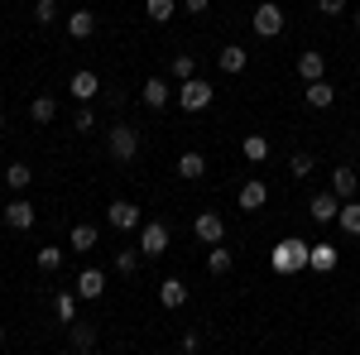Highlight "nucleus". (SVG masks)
<instances>
[{
	"mask_svg": "<svg viewBox=\"0 0 360 355\" xmlns=\"http://www.w3.org/2000/svg\"><path fill=\"white\" fill-rule=\"evenodd\" d=\"M307 250H312V245H303L298 235H283V240L274 245V254H269L274 273H298V269H307Z\"/></svg>",
	"mask_w": 360,
	"mask_h": 355,
	"instance_id": "f257e3e1",
	"label": "nucleus"
},
{
	"mask_svg": "<svg viewBox=\"0 0 360 355\" xmlns=\"http://www.w3.org/2000/svg\"><path fill=\"white\" fill-rule=\"evenodd\" d=\"M212 101H217V91H212V82H202V77H193V82L178 86V106L193 110V115H197V110H207Z\"/></svg>",
	"mask_w": 360,
	"mask_h": 355,
	"instance_id": "f03ea898",
	"label": "nucleus"
},
{
	"mask_svg": "<svg viewBox=\"0 0 360 355\" xmlns=\"http://www.w3.org/2000/svg\"><path fill=\"white\" fill-rule=\"evenodd\" d=\"M106 149H111V159L130 164V159L139 154V130H135V125H115L111 139H106Z\"/></svg>",
	"mask_w": 360,
	"mask_h": 355,
	"instance_id": "7ed1b4c3",
	"label": "nucleus"
},
{
	"mask_svg": "<svg viewBox=\"0 0 360 355\" xmlns=\"http://www.w3.org/2000/svg\"><path fill=\"white\" fill-rule=\"evenodd\" d=\"M106 226H111V231H139V226H144V212H139L135 202L120 197V202L106 207Z\"/></svg>",
	"mask_w": 360,
	"mask_h": 355,
	"instance_id": "20e7f679",
	"label": "nucleus"
},
{
	"mask_svg": "<svg viewBox=\"0 0 360 355\" xmlns=\"http://www.w3.org/2000/svg\"><path fill=\"white\" fill-rule=\"evenodd\" d=\"M255 34H259V39H278V34H283V10H278L274 0H259V10H255Z\"/></svg>",
	"mask_w": 360,
	"mask_h": 355,
	"instance_id": "39448f33",
	"label": "nucleus"
},
{
	"mask_svg": "<svg viewBox=\"0 0 360 355\" xmlns=\"http://www.w3.org/2000/svg\"><path fill=\"white\" fill-rule=\"evenodd\" d=\"M193 235L202 240V245H221L226 240V221L217 217V212H202V217H193Z\"/></svg>",
	"mask_w": 360,
	"mask_h": 355,
	"instance_id": "423d86ee",
	"label": "nucleus"
},
{
	"mask_svg": "<svg viewBox=\"0 0 360 355\" xmlns=\"http://www.w3.org/2000/svg\"><path fill=\"white\" fill-rule=\"evenodd\" d=\"M307 217L317 221V226H332V221L341 217V197H336V192H317V197L307 202Z\"/></svg>",
	"mask_w": 360,
	"mask_h": 355,
	"instance_id": "0eeeda50",
	"label": "nucleus"
},
{
	"mask_svg": "<svg viewBox=\"0 0 360 355\" xmlns=\"http://www.w3.org/2000/svg\"><path fill=\"white\" fill-rule=\"evenodd\" d=\"M168 250V226L164 221H144L139 226V254H164Z\"/></svg>",
	"mask_w": 360,
	"mask_h": 355,
	"instance_id": "6e6552de",
	"label": "nucleus"
},
{
	"mask_svg": "<svg viewBox=\"0 0 360 355\" xmlns=\"http://www.w3.org/2000/svg\"><path fill=\"white\" fill-rule=\"evenodd\" d=\"M68 91H72L82 106H91V96L101 91V77H96L91 67H77V72H72V82H68Z\"/></svg>",
	"mask_w": 360,
	"mask_h": 355,
	"instance_id": "1a4fd4ad",
	"label": "nucleus"
},
{
	"mask_svg": "<svg viewBox=\"0 0 360 355\" xmlns=\"http://www.w3.org/2000/svg\"><path fill=\"white\" fill-rule=\"evenodd\" d=\"M236 202H240V212H259V207L269 202V188H264L259 178H245V183H240V197H236Z\"/></svg>",
	"mask_w": 360,
	"mask_h": 355,
	"instance_id": "9d476101",
	"label": "nucleus"
},
{
	"mask_svg": "<svg viewBox=\"0 0 360 355\" xmlns=\"http://www.w3.org/2000/svg\"><path fill=\"white\" fill-rule=\"evenodd\" d=\"M336 264H341V250H336V245H327V240L307 250V269H317V273H332Z\"/></svg>",
	"mask_w": 360,
	"mask_h": 355,
	"instance_id": "9b49d317",
	"label": "nucleus"
},
{
	"mask_svg": "<svg viewBox=\"0 0 360 355\" xmlns=\"http://www.w3.org/2000/svg\"><path fill=\"white\" fill-rule=\"evenodd\" d=\"M356 188H360V173H356L351 164H341V168L332 173V192L341 197V202H356Z\"/></svg>",
	"mask_w": 360,
	"mask_h": 355,
	"instance_id": "f8f14e48",
	"label": "nucleus"
},
{
	"mask_svg": "<svg viewBox=\"0 0 360 355\" xmlns=\"http://www.w3.org/2000/svg\"><path fill=\"white\" fill-rule=\"evenodd\" d=\"M101 293H106V273L96 269V264H86L77 273V298H101Z\"/></svg>",
	"mask_w": 360,
	"mask_h": 355,
	"instance_id": "ddd939ff",
	"label": "nucleus"
},
{
	"mask_svg": "<svg viewBox=\"0 0 360 355\" xmlns=\"http://www.w3.org/2000/svg\"><path fill=\"white\" fill-rule=\"evenodd\" d=\"M322 72H327V58L317 53V49H307V53H298V77H303V82H327Z\"/></svg>",
	"mask_w": 360,
	"mask_h": 355,
	"instance_id": "4468645a",
	"label": "nucleus"
},
{
	"mask_svg": "<svg viewBox=\"0 0 360 355\" xmlns=\"http://www.w3.org/2000/svg\"><path fill=\"white\" fill-rule=\"evenodd\" d=\"M34 207H29L25 197H15V202H10V207H5V226H10V231H29V226H34Z\"/></svg>",
	"mask_w": 360,
	"mask_h": 355,
	"instance_id": "2eb2a0df",
	"label": "nucleus"
},
{
	"mask_svg": "<svg viewBox=\"0 0 360 355\" xmlns=\"http://www.w3.org/2000/svg\"><path fill=\"white\" fill-rule=\"evenodd\" d=\"M245 63H250V58H245V49H240V44H226L221 58H217V67H221L226 77H240V72H245Z\"/></svg>",
	"mask_w": 360,
	"mask_h": 355,
	"instance_id": "dca6fc26",
	"label": "nucleus"
},
{
	"mask_svg": "<svg viewBox=\"0 0 360 355\" xmlns=\"http://www.w3.org/2000/svg\"><path fill=\"white\" fill-rule=\"evenodd\" d=\"M68 34H72V39H91V34H96V15H91V10H72V15H68Z\"/></svg>",
	"mask_w": 360,
	"mask_h": 355,
	"instance_id": "f3484780",
	"label": "nucleus"
},
{
	"mask_svg": "<svg viewBox=\"0 0 360 355\" xmlns=\"http://www.w3.org/2000/svg\"><path fill=\"white\" fill-rule=\"evenodd\" d=\"M96 240H101V231H96L91 221H77V226H72V250H77V254L96 250Z\"/></svg>",
	"mask_w": 360,
	"mask_h": 355,
	"instance_id": "a211bd4d",
	"label": "nucleus"
},
{
	"mask_svg": "<svg viewBox=\"0 0 360 355\" xmlns=\"http://www.w3.org/2000/svg\"><path fill=\"white\" fill-rule=\"evenodd\" d=\"M159 302H164V307H183V302H188V283H183V278H164V283H159Z\"/></svg>",
	"mask_w": 360,
	"mask_h": 355,
	"instance_id": "6ab92c4d",
	"label": "nucleus"
},
{
	"mask_svg": "<svg viewBox=\"0 0 360 355\" xmlns=\"http://www.w3.org/2000/svg\"><path fill=\"white\" fill-rule=\"evenodd\" d=\"M53 115H58V101H53V96H49V91L29 101V120H34V125H49Z\"/></svg>",
	"mask_w": 360,
	"mask_h": 355,
	"instance_id": "aec40b11",
	"label": "nucleus"
},
{
	"mask_svg": "<svg viewBox=\"0 0 360 355\" xmlns=\"http://www.w3.org/2000/svg\"><path fill=\"white\" fill-rule=\"evenodd\" d=\"M139 96H144V106H154V110H159V106H168V96H173V91H168V82H164V77H149Z\"/></svg>",
	"mask_w": 360,
	"mask_h": 355,
	"instance_id": "412c9836",
	"label": "nucleus"
},
{
	"mask_svg": "<svg viewBox=\"0 0 360 355\" xmlns=\"http://www.w3.org/2000/svg\"><path fill=\"white\" fill-rule=\"evenodd\" d=\"M312 110H327L336 101V91H332V82H307V96H303Z\"/></svg>",
	"mask_w": 360,
	"mask_h": 355,
	"instance_id": "4be33fe9",
	"label": "nucleus"
},
{
	"mask_svg": "<svg viewBox=\"0 0 360 355\" xmlns=\"http://www.w3.org/2000/svg\"><path fill=\"white\" fill-rule=\"evenodd\" d=\"M178 178H188V183H197V178H207V159L188 149V154L178 159Z\"/></svg>",
	"mask_w": 360,
	"mask_h": 355,
	"instance_id": "5701e85b",
	"label": "nucleus"
},
{
	"mask_svg": "<svg viewBox=\"0 0 360 355\" xmlns=\"http://www.w3.org/2000/svg\"><path fill=\"white\" fill-rule=\"evenodd\" d=\"M168 77H173V82H193V77H197V58L193 53H178L173 63H168Z\"/></svg>",
	"mask_w": 360,
	"mask_h": 355,
	"instance_id": "b1692460",
	"label": "nucleus"
},
{
	"mask_svg": "<svg viewBox=\"0 0 360 355\" xmlns=\"http://www.w3.org/2000/svg\"><path fill=\"white\" fill-rule=\"evenodd\" d=\"M231 264H236V259H231V250H226V245L207 250V273H217V278H221V273H231Z\"/></svg>",
	"mask_w": 360,
	"mask_h": 355,
	"instance_id": "393cba45",
	"label": "nucleus"
},
{
	"mask_svg": "<svg viewBox=\"0 0 360 355\" xmlns=\"http://www.w3.org/2000/svg\"><path fill=\"white\" fill-rule=\"evenodd\" d=\"M68 331H72V351H77V355H91V351H96V331H91V327L72 322Z\"/></svg>",
	"mask_w": 360,
	"mask_h": 355,
	"instance_id": "a878e982",
	"label": "nucleus"
},
{
	"mask_svg": "<svg viewBox=\"0 0 360 355\" xmlns=\"http://www.w3.org/2000/svg\"><path fill=\"white\" fill-rule=\"evenodd\" d=\"M5 183H10V192H25L29 183H34V168L29 164H10L5 168Z\"/></svg>",
	"mask_w": 360,
	"mask_h": 355,
	"instance_id": "bb28decb",
	"label": "nucleus"
},
{
	"mask_svg": "<svg viewBox=\"0 0 360 355\" xmlns=\"http://www.w3.org/2000/svg\"><path fill=\"white\" fill-rule=\"evenodd\" d=\"M336 226H341L346 235H360V202H341V217H336Z\"/></svg>",
	"mask_w": 360,
	"mask_h": 355,
	"instance_id": "cd10ccee",
	"label": "nucleus"
},
{
	"mask_svg": "<svg viewBox=\"0 0 360 355\" xmlns=\"http://www.w3.org/2000/svg\"><path fill=\"white\" fill-rule=\"evenodd\" d=\"M34 264H39L44 273H58V269H63V250H58V245H44L39 254H34Z\"/></svg>",
	"mask_w": 360,
	"mask_h": 355,
	"instance_id": "c85d7f7f",
	"label": "nucleus"
},
{
	"mask_svg": "<svg viewBox=\"0 0 360 355\" xmlns=\"http://www.w3.org/2000/svg\"><path fill=\"white\" fill-rule=\"evenodd\" d=\"M173 10H178L173 0H149V5H144V15H149L154 25H168V20H173Z\"/></svg>",
	"mask_w": 360,
	"mask_h": 355,
	"instance_id": "c756f323",
	"label": "nucleus"
},
{
	"mask_svg": "<svg viewBox=\"0 0 360 355\" xmlns=\"http://www.w3.org/2000/svg\"><path fill=\"white\" fill-rule=\"evenodd\" d=\"M245 159H250V164H264V159H269V139H264V135H250L245 139Z\"/></svg>",
	"mask_w": 360,
	"mask_h": 355,
	"instance_id": "7c9ffc66",
	"label": "nucleus"
},
{
	"mask_svg": "<svg viewBox=\"0 0 360 355\" xmlns=\"http://www.w3.org/2000/svg\"><path fill=\"white\" fill-rule=\"evenodd\" d=\"M58 322H68V327L77 322V293H63L58 298Z\"/></svg>",
	"mask_w": 360,
	"mask_h": 355,
	"instance_id": "2f4dec72",
	"label": "nucleus"
},
{
	"mask_svg": "<svg viewBox=\"0 0 360 355\" xmlns=\"http://www.w3.org/2000/svg\"><path fill=\"white\" fill-rule=\"evenodd\" d=\"M139 269V250H120L115 254V273H135Z\"/></svg>",
	"mask_w": 360,
	"mask_h": 355,
	"instance_id": "473e14b6",
	"label": "nucleus"
},
{
	"mask_svg": "<svg viewBox=\"0 0 360 355\" xmlns=\"http://www.w3.org/2000/svg\"><path fill=\"white\" fill-rule=\"evenodd\" d=\"M34 20H39V25H53L58 20V0H39V5H34Z\"/></svg>",
	"mask_w": 360,
	"mask_h": 355,
	"instance_id": "72a5a7b5",
	"label": "nucleus"
},
{
	"mask_svg": "<svg viewBox=\"0 0 360 355\" xmlns=\"http://www.w3.org/2000/svg\"><path fill=\"white\" fill-rule=\"evenodd\" d=\"M288 168H293V178H307V173H312V154H293Z\"/></svg>",
	"mask_w": 360,
	"mask_h": 355,
	"instance_id": "f704fd0d",
	"label": "nucleus"
},
{
	"mask_svg": "<svg viewBox=\"0 0 360 355\" xmlns=\"http://www.w3.org/2000/svg\"><path fill=\"white\" fill-rule=\"evenodd\" d=\"M72 125H77V130H91V125H96V110H91V106H77Z\"/></svg>",
	"mask_w": 360,
	"mask_h": 355,
	"instance_id": "c9c22d12",
	"label": "nucleus"
},
{
	"mask_svg": "<svg viewBox=\"0 0 360 355\" xmlns=\"http://www.w3.org/2000/svg\"><path fill=\"white\" fill-rule=\"evenodd\" d=\"M322 15H346V0H317Z\"/></svg>",
	"mask_w": 360,
	"mask_h": 355,
	"instance_id": "e433bc0d",
	"label": "nucleus"
},
{
	"mask_svg": "<svg viewBox=\"0 0 360 355\" xmlns=\"http://www.w3.org/2000/svg\"><path fill=\"white\" fill-rule=\"evenodd\" d=\"M197 346H202V336H197V331H183V351L193 355V351H197Z\"/></svg>",
	"mask_w": 360,
	"mask_h": 355,
	"instance_id": "4c0bfd02",
	"label": "nucleus"
},
{
	"mask_svg": "<svg viewBox=\"0 0 360 355\" xmlns=\"http://www.w3.org/2000/svg\"><path fill=\"white\" fill-rule=\"evenodd\" d=\"M207 5H212V0H183V10H188V15H202Z\"/></svg>",
	"mask_w": 360,
	"mask_h": 355,
	"instance_id": "58836bf2",
	"label": "nucleus"
},
{
	"mask_svg": "<svg viewBox=\"0 0 360 355\" xmlns=\"http://www.w3.org/2000/svg\"><path fill=\"white\" fill-rule=\"evenodd\" d=\"M0 130H5V110H0Z\"/></svg>",
	"mask_w": 360,
	"mask_h": 355,
	"instance_id": "ea45409f",
	"label": "nucleus"
},
{
	"mask_svg": "<svg viewBox=\"0 0 360 355\" xmlns=\"http://www.w3.org/2000/svg\"><path fill=\"white\" fill-rule=\"evenodd\" d=\"M0 341H5V322H0Z\"/></svg>",
	"mask_w": 360,
	"mask_h": 355,
	"instance_id": "a19ab883",
	"label": "nucleus"
},
{
	"mask_svg": "<svg viewBox=\"0 0 360 355\" xmlns=\"http://www.w3.org/2000/svg\"><path fill=\"white\" fill-rule=\"evenodd\" d=\"M356 322H360V307H356Z\"/></svg>",
	"mask_w": 360,
	"mask_h": 355,
	"instance_id": "79ce46f5",
	"label": "nucleus"
},
{
	"mask_svg": "<svg viewBox=\"0 0 360 355\" xmlns=\"http://www.w3.org/2000/svg\"><path fill=\"white\" fill-rule=\"evenodd\" d=\"M356 25H360V15H356Z\"/></svg>",
	"mask_w": 360,
	"mask_h": 355,
	"instance_id": "37998d69",
	"label": "nucleus"
}]
</instances>
